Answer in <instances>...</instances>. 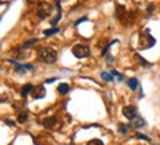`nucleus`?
<instances>
[{
  "label": "nucleus",
  "instance_id": "nucleus-1",
  "mask_svg": "<svg viewBox=\"0 0 160 145\" xmlns=\"http://www.w3.org/2000/svg\"><path fill=\"white\" fill-rule=\"evenodd\" d=\"M38 60L46 65H53L57 60V53L51 47H41L38 50Z\"/></svg>",
  "mask_w": 160,
  "mask_h": 145
},
{
  "label": "nucleus",
  "instance_id": "nucleus-2",
  "mask_svg": "<svg viewBox=\"0 0 160 145\" xmlns=\"http://www.w3.org/2000/svg\"><path fill=\"white\" fill-rule=\"evenodd\" d=\"M154 44H156V40L151 37L150 31H148V29L143 31L141 35H140V47H141V49H150Z\"/></svg>",
  "mask_w": 160,
  "mask_h": 145
},
{
  "label": "nucleus",
  "instance_id": "nucleus-3",
  "mask_svg": "<svg viewBox=\"0 0 160 145\" xmlns=\"http://www.w3.org/2000/svg\"><path fill=\"white\" fill-rule=\"evenodd\" d=\"M72 54L78 59H85L90 56V47L87 44H75L72 47Z\"/></svg>",
  "mask_w": 160,
  "mask_h": 145
},
{
  "label": "nucleus",
  "instance_id": "nucleus-4",
  "mask_svg": "<svg viewBox=\"0 0 160 145\" xmlns=\"http://www.w3.org/2000/svg\"><path fill=\"white\" fill-rule=\"evenodd\" d=\"M50 12H51V6L49 5V3H44V2H41V3L38 5L37 15H38V18H40V19H46V18L50 15Z\"/></svg>",
  "mask_w": 160,
  "mask_h": 145
},
{
  "label": "nucleus",
  "instance_id": "nucleus-5",
  "mask_svg": "<svg viewBox=\"0 0 160 145\" xmlns=\"http://www.w3.org/2000/svg\"><path fill=\"white\" fill-rule=\"evenodd\" d=\"M122 113H123V116L129 120H132L134 117L138 116V114H137V107H134V106H127V107H123V109H122Z\"/></svg>",
  "mask_w": 160,
  "mask_h": 145
},
{
  "label": "nucleus",
  "instance_id": "nucleus-6",
  "mask_svg": "<svg viewBox=\"0 0 160 145\" xmlns=\"http://www.w3.org/2000/svg\"><path fill=\"white\" fill-rule=\"evenodd\" d=\"M56 123H57V117H54V116H49L43 120V126L46 129H54Z\"/></svg>",
  "mask_w": 160,
  "mask_h": 145
},
{
  "label": "nucleus",
  "instance_id": "nucleus-7",
  "mask_svg": "<svg viewBox=\"0 0 160 145\" xmlns=\"http://www.w3.org/2000/svg\"><path fill=\"white\" fill-rule=\"evenodd\" d=\"M129 126H131V128H135V129L144 128V126H145V120H144L141 116H137V117H134V119L131 120Z\"/></svg>",
  "mask_w": 160,
  "mask_h": 145
},
{
  "label": "nucleus",
  "instance_id": "nucleus-8",
  "mask_svg": "<svg viewBox=\"0 0 160 145\" xmlns=\"http://www.w3.org/2000/svg\"><path fill=\"white\" fill-rule=\"evenodd\" d=\"M46 95V89H44V86H37V88H34L33 89V97L35 100H38V98H43Z\"/></svg>",
  "mask_w": 160,
  "mask_h": 145
},
{
  "label": "nucleus",
  "instance_id": "nucleus-9",
  "mask_svg": "<svg viewBox=\"0 0 160 145\" xmlns=\"http://www.w3.org/2000/svg\"><path fill=\"white\" fill-rule=\"evenodd\" d=\"M37 43H38V40H37V38H31V40H28L26 43L22 44V46L19 47V50H26V49H31L34 44H37Z\"/></svg>",
  "mask_w": 160,
  "mask_h": 145
},
{
  "label": "nucleus",
  "instance_id": "nucleus-10",
  "mask_svg": "<svg viewBox=\"0 0 160 145\" xmlns=\"http://www.w3.org/2000/svg\"><path fill=\"white\" fill-rule=\"evenodd\" d=\"M33 89H34V85H31V84H28V85H25L24 88H22L21 94H22V97H24V98H26V95L30 94V93H31Z\"/></svg>",
  "mask_w": 160,
  "mask_h": 145
},
{
  "label": "nucleus",
  "instance_id": "nucleus-11",
  "mask_svg": "<svg viewBox=\"0 0 160 145\" xmlns=\"http://www.w3.org/2000/svg\"><path fill=\"white\" fill-rule=\"evenodd\" d=\"M57 93L62 95L68 94V93H69V85H68V84H60V85L57 86Z\"/></svg>",
  "mask_w": 160,
  "mask_h": 145
},
{
  "label": "nucleus",
  "instance_id": "nucleus-12",
  "mask_svg": "<svg viewBox=\"0 0 160 145\" xmlns=\"http://www.w3.org/2000/svg\"><path fill=\"white\" fill-rule=\"evenodd\" d=\"M128 86L134 91L138 88V79H135V78H131V79H128Z\"/></svg>",
  "mask_w": 160,
  "mask_h": 145
},
{
  "label": "nucleus",
  "instance_id": "nucleus-13",
  "mask_svg": "<svg viewBox=\"0 0 160 145\" xmlns=\"http://www.w3.org/2000/svg\"><path fill=\"white\" fill-rule=\"evenodd\" d=\"M101 79L106 81V82H112V81H113V75H112V72H110V73H107V72H101Z\"/></svg>",
  "mask_w": 160,
  "mask_h": 145
},
{
  "label": "nucleus",
  "instance_id": "nucleus-14",
  "mask_svg": "<svg viewBox=\"0 0 160 145\" xmlns=\"http://www.w3.org/2000/svg\"><path fill=\"white\" fill-rule=\"evenodd\" d=\"M56 32H59V28H57V26H53V28H50V29H46L43 34L46 35V37H50V35L56 34Z\"/></svg>",
  "mask_w": 160,
  "mask_h": 145
},
{
  "label": "nucleus",
  "instance_id": "nucleus-15",
  "mask_svg": "<svg viewBox=\"0 0 160 145\" xmlns=\"http://www.w3.org/2000/svg\"><path fill=\"white\" fill-rule=\"evenodd\" d=\"M26 120H28V113H26V111H22V113H19L18 122H19V123H25Z\"/></svg>",
  "mask_w": 160,
  "mask_h": 145
},
{
  "label": "nucleus",
  "instance_id": "nucleus-16",
  "mask_svg": "<svg viewBox=\"0 0 160 145\" xmlns=\"http://www.w3.org/2000/svg\"><path fill=\"white\" fill-rule=\"evenodd\" d=\"M60 18H62V10H59V12H57V15H56V18H53V19H51V26H56L57 25V22H59L60 21Z\"/></svg>",
  "mask_w": 160,
  "mask_h": 145
},
{
  "label": "nucleus",
  "instance_id": "nucleus-17",
  "mask_svg": "<svg viewBox=\"0 0 160 145\" xmlns=\"http://www.w3.org/2000/svg\"><path fill=\"white\" fill-rule=\"evenodd\" d=\"M118 130L120 132V133H123V135H125V133L128 132V126H127V125H123V123H120V125L118 126Z\"/></svg>",
  "mask_w": 160,
  "mask_h": 145
},
{
  "label": "nucleus",
  "instance_id": "nucleus-18",
  "mask_svg": "<svg viewBox=\"0 0 160 145\" xmlns=\"http://www.w3.org/2000/svg\"><path fill=\"white\" fill-rule=\"evenodd\" d=\"M87 145H104V144H103V141H101V139H91V141H90Z\"/></svg>",
  "mask_w": 160,
  "mask_h": 145
},
{
  "label": "nucleus",
  "instance_id": "nucleus-19",
  "mask_svg": "<svg viewBox=\"0 0 160 145\" xmlns=\"http://www.w3.org/2000/svg\"><path fill=\"white\" fill-rule=\"evenodd\" d=\"M135 137L140 138V139H143V141H150V138L147 137V135H143V133H140V132H137V133H135Z\"/></svg>",
  "mask_w": 160,
  "mask_h": 145
},
{
  "label": "nucleus",
  "instance_id": "nucleus-20",
  "mask_svg": "<svg viewBox=\"0 0 160 145\" xmlns=\"http://www.w3.org/2000/svg\"><path fill=\"white\" fill-rule=\"evenodd\" d=\"M112 75H113V76H116V78H118V81H119V82H120V81L123 79V76H122V75H120L119 72H116V70H112Z\"/></svg>",
  "mask_w": 160,
  "mask_h": 145
},
{
  "label": "nucleus",
  "instance_id": "nucleus-21",
  "mask_svg": "<svg viewBox=\"0 0 160 145\" xmlns=\"http://www.w3.org/2000/svg\"><path fill=\"white\" fill-rule=\"evenodd\" d=\"M153 10H154V5H148V8H147V12H148V15H151Z\"/></svg>",
  "mask_w": 160,
  "mask_h": 145
},
{
  "label": "nucleus",
  "instance_id": "nucleus-22",
  "mask_svg": "<svg viewBox=\"0 0 160 145\" xmlns=\"http://www.w3.org/2000/svg\"><path fill=\"white\" fill-rule=\"evenodd\" d=\"M137 57H138V60H140V62H141V63H143V65H145V66H148V65H150V63H148V62H147V60L141 59V57H140V56H138V54H137Z\"/></svg>",
  "mask_w": 160,
  "mask_h": 145
},
{
  "label": "nucleus",
  "instance_id": "nucleus-23",
  "mask_svg": "<svg viewBox=\"0 0 160 145\" xmlns=\"http://www.w3.org/2000/svg\"><path fill=\"white\" fill-rule=\"evenodd\" d=\"M6 125H9V126H15V122H13V120L6 119Z\"/></svg>",
  "mask_w": 160,
  "mask_h": 145
},
{
  "label": "nucleus",
  "instance_id": "nucleus-24",
  "mask_svg": "<svg viewBox=\"0 0 160 145\" xmlns=\"http://www.w3.org/2000/svg\"><path fill=\"white\" fill-rule=\"evenodd\" d=\"M84 21H87V18H81L79 21H76V22H75V25H79V24H81V22H84Z\"/></svg>",
  "mask_w": 160,
  "mask_h": 145
},
{
  "label": "nucleus",
  "instance_id": "nucleus-25",
  "mask_svg": "<svg viewBox=\"0 0 160 145\" xmlns=\"http://www.w3.org/2000/svg\"><path fill=\"white\" fill-rule=\"evenodd\" d=\"M54 81H56V78H50V79H47V81H46V84H53Z\"/></svg>",
  "mask_w": 160,
  "mask_h": 145
}]
</instances>
